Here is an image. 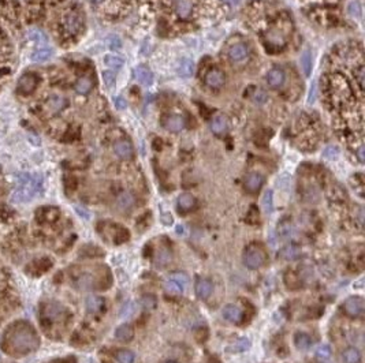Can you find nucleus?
Masks as SVG:
<instances>
[{
    "mask_svg": "<svg viewBox=\"0 0 365 363\" xmlns=\"http://www.w3.org/2000/svg\"><path fill=\"white\" fill-rule=\"evenodd\" d=\"M157 305V302L155 299V296L152 295H145L144 298H142V306H144V309H147V310H154L155 307Z\"/></svg>",
    "mask_w": 365,
    "mask_h": 363,
    "instance_id": "nucleus-42",
    "label": "nucleus"
},
{
    "mask_svg": "<svg viewBox=\"0 0 365 363\" xmlns=\"http://www.w3.org/2000/svg\"><path fill=\"white\" fill-rule=\"evenodd\" d=\"M342 310L345 312L346 315H349V317H352V318L363 317V314H364L365 312L364 298H363V296H359V295L349 296V298L343 302Z\"/></svg>",
    "mask_w": 365,
    "mask_h": 363,
    "instance_id": "nucleus-4",
    "label": "nucleus"
},
{
    "mask_svg": "<svg viewBox=\"0 0 365 363\" xmlns=\"http://www.w3.org/2000/svg\"><path fill=\"white\" fill-rule=\"evenodd\" d=\"M354 74H356V78L359 81L360 89H363L364 88V66L360 64L359 67H357V70H354Z\"/></svg>",
    "mask_w": 365,
    "mask_h": 363,
    "instance_id": "nucleus-48",
    "label": "nucleus"
},
{
    "mask_svg": "<svg viewBox=\"0 0 365 363\" xmlns=\"http://www.w3.org/2000/svg\"><path fill=\"white\" fill-rule=\"evenodd\" d=\"M300 254H301V248L297 244H287L279 251V257L286 261H294L300 257Z\"/></svg>",
    "mask_w": 365,
    "mask_h": 363,
    "instance_id": "nucleus-23",
    "label": "nucleus"
},
{
    "mask_svg": "<svg viewBox=\"0 0 365 363\" xmlns=\"http://www.w3.org/2000/svg\"><path fill=\"white\" fill-rule=\"evenodd\" d=\"M134 354L129 350H119L116 352V361L119 363H134Z\"/></svg>",
    "mask_w": 365,
    "mask_h": 363,
    "instance_id": "nucleus-37",
    "label": "nucleus"
},
{
    "mask_svg": "<svg viewBox=\"0 0 365 363\" xmlns=\"http://www.w3.org/2000/svg\"><path fill=\"white\" fill-rule=\"evenodd\" d=\"M37 216L41 221H55L59 217V210L56 208H45V209H40Z\"/></svg>",
    "mask_w": 365,
    "mask_h": 363,
    "instance_id": "nucleus-30",
    "label": "nucleus"
},
{
    "mask_svg": "<svg viewBox=\"0 0 365 363\" xmlns=\"http://www.w3.org/2000/svg\"><path fill=\"white\" fill-rule=\"evenodd\" d=\"M86 310L88 313H92V314H96V313L102 312L103 309H104V305H105V302L103 298L100 296H89L88 299H86Z\"/></svg>",
    "mask_w": 365,
    "mask_h": 363,
    "instance_id": "nucleus-26",
    "label": "nucleus"
},
{
    "mask_svg": "<svg viewBox=\"0 0 365 363\" xmlns=\"http://www.w3.org/2000/svg\"><path fill=\"white\" fill-rule=\"evenodd\" d=\"M316 92H317V85H316V82H313L311 85L309 95H308V104H313L314 100H316Z\"/></svg>",
    "mask_w": 365,
    "mask_h": 363,
    "instance_id": "nucleus-51",
    "label": "nucleus"
},
{
    "mask_svg": "<svg viewBox=\"0 0 365 363\" xmlns=\"http://www.w3.org/2000/svg\"><path fill=\"white\" fill-rule=\"evenodd\" d=\"M134 75L137 78V81L144 85V86H151L154 83V73L148 69L147 66H138L135 67Z\"/></svg>",
    "mask_w": 365,
    "mask_h": 363,
    "instance_id": "nucleus-15",
    "label": "nucleus"
},
{
    "mask_svg": "<svg viewBox=\"0 0 365 363\" xmlns=\"http://www.w3.org/2000/svg\"><path fill=\"white\" fill-rule=\"evenodd\" d=\"M167 363H175V362H167Z\"/></svg>",
    "mask_w": 365,
    "mask_h": 363,
    "instance_id": "nucleus-57",
    "label": "nucleus"
},
{
    "mask_svg": "<svg viewBox=\"0 0 365 363\" xmlns=\"http://www.w3.org/2000/svg\"><path fill=\"white\" fill-rule=\"evenodd\" d=\"M107 43H108V47L111 49H119L122 47V40L116 34H112L107 38Z\"/></svg>",
    "mask_w": 365,
    "mask_h": 363,
    "instance_id": "nucleus-44",
    "label": "nucleus"
},
{
    "mask_svg": "<svg viewBox=\"0 0 365 363\" xmlns=\"http://www.w3.org/2000/svg\"><path fill=\"white\" fill-rule=\"evenodd\" d=\"M37 82H39V79L34 74H25V75L21 76L20 81H18V92L24 96L30 95L36 89Z\"/></svg>",
    "mask_w": 365,
    "mask_h": 363,
    "instance_id": "nucleus-6",
    "label": "nucleus"
},
{
    "mask_svg": "<svg viewBox=\"0 0 365 363\" xmlns=\"http://www.w3.org/2000/svg\"><path fill=\"white\" fill-rule=\"evenodd\" d=\"M312 343H313L312 338H311L308 333H305V332H297L294 335V344L295 347H297V350L300 351L309 350V348L312 347Z\"/></svg>",
    "mask_w": 365,
    "mask_h": 363,
    "instance_id": "nucleus-22",
    "label": "nucleus"
},
{
    "mask_svg": "<svg viewBox=\"0 0 365 363\" xmlns=\"http://www.w3.org/2000/svg\"><path fill=\"white\" fill-rule=\"evenodd\" d=\"M320 363H327V362H324V361H320Z\"/></svg>",
    "mask_w": 365,
    "mask_h": 363,
    "instance_id": "nucleus-56",
    "label": "nucleus"
},
{
    "mask_svg": "<svg viewBox=\"0 0 365 363\" xmlns=\"http://www.w3.org/2000/svg\"><path fill=\"white\" fill-rule=\"evenodd\" d=\"M357 156H359L360 161L363 163V161H364V146H363V145L359 147V150H357Z\"/></svg>",
    "mask_w": 365,
    "mask_h": 363,
    "instance_id": "nucleus-54",
    "label": "nucleus"
},
{
    "mask_svg": "<svg viewBox=\"0 0 365 363\" xmlns=\"http://www.w3.org/2000/svg\"><path fill=\"white\" fill-rule=\"evenodd\" d=\"M161 220H163V223L166 224V225H171L173 224V217H171V215H163Z\"/></svg>",
    "mask_w": 365,
    "mask_h": 363,
    "instance_id": "nucleus-53",
    "label": "nucleus"
},
{
    "mask_svg": "<svg viewBox=\"0 0 365 363\" xmlns=\"http://www.w3.org/2000/svg\"><path fill=\"white\" fill-rule=\"evenodd\" d=\"M204 81L207 86H209L212 89H219L226 82V76H224V74L220 70L212 69V70H209L205 74Z\"/></svg>",
    "mask_w": 365,
    "mask_h": 363,
    "instance_id": "nucleus-9",
    "label": "nucleus"
},
{
    "mask_svg": "<svg viewBox=\"0 0 365 363\" xmlns=\"http://www.w3.org/2000/svg\"><path fill=\"white\" fill-rule=\"evenodd\" d=\"M163 126L171 133H180L185 127V119L180 115H167L163 119Z\"/></svg>",
    "mask_w": 365,
    "mask_h": 363,
    "instance_id": "nucleus-10",
    "label": "nucleus"
},
{
    "mask_svg": "<svg viewBox=\"0 0 365 363\" xmlns=\"http://www.w3.org/2000/svg\"><path fill=\"white\" fill-rule=\"evenodd\" d=\"M4 348L8 354L14 355H26L39 345V338L33 329L26 324H17L10 328L4 336Z\"/></svg>",
    "mask_w": 365,
    "mask_h": 363,
    "instance_id": "nucleus-1",
    "label": "nucleus"
},
{
    "mask_svg": "<svg viewBox=\"0 0 365 363\" xmlns=\"http://www.w3.org/2000/svg\"><path fill=\"white\" fill-rule=\"evenodd\" d=\"M246 221L250 224H255L259 221V210L255 206H250L249 213H248V216H246Z\"/></svg>",
    "mask_w": 365,
    "mask_h": 363,
    "instance_id": "nucleus-46",
    "label": "nucleus"
},
{
    "mask_svg": "<svg viewBox=\"0 0 365 363\" xmlns=\"http://www.w3.org/2000/svg\"><path fill=\"white\" fill-rule=\"evenodd\" d=\"M209 336V332L207 328H197L196 332H194V339L199 341V343H204L205 340Z\"/></svg>",
    "mask_w": 365,
    "mask_h": 363,
    "instance_id": "nucleus-43",
    "label": "nucleus"
},
{
    "mask_svg": "<svg viewBox=\"0 0 365 363\" xmlns=\"http://www.w3.org/2000/svg\"><path fill=\"white\" fill-rule=\"evenodd\" d=\"M212 290H213V286H212V281L205 279V277H199L196 280V284H194V291H196V295L200 299H207L209 298L212 293Z\"/></svg>",
    "mask_w": 365,
    "mask_h": 363,
    "instance_id": "nucleus-12",
    "label": "nucleus"
},
{
    "mask_svg": "<svg viewBox=\"0 0 365 363\" xmlns=\"http://www.w3.org/2000/svg\"><path fill=\"white\" fill-rule=\"evenodd\" d=\"M164 288H166V291L167 292H170V293H173V295H181V293L183 292V287L180 286L177 281H174L173 279H170V280H167L166 283H164Z\"/></svg>",
    "mask_w": 365,
    "mask_h": 363,
    "instance_id": "nucleus-38",
    "label": "nucleus"
},
{
    "mask_svg": "<svg viewBox=\"0 0 365 363\" xmlns=\"http://www.w3.org/2000/svg\"><path fill=\"white\" fill-rule=\"evenodd\" d=\"M267 83L272 89H278L285 83V73L281 69H272L267 74Z\"/></svg>",
    "mask_w": 365,
    "mask_h": 363,
    "instance_id": "nucleus-16",
    "label": "nucleus"
},
{
    "mask_svg": "<svg viewBox=\"0 0 365 363\" xmlns=\"http://www.w3.org/2000/svg\"><path fill=\"white\" fill-rule=\"evenodd\" d=\"M267 100H268V96L264 90H257L256 93L253 95V101L256 104H264Z\"/></svg>",
    "mask_w": 365,
    "mask_h": 363,
    "instance_id": "nucleus-47",
    "label": "nucleus"
},
{
    "mask_svg": "<svg viewBox=\"0 0 365 363\" xmlns=\"http://www.w3.org/2000/svg\"><path fill=\"white\" fill-rule=\"evenodd\" d=\"M29 37L32 38L34 43H43L45 41V36L39 30H33V32L29 33Z\"/></svg>",
    "mask_w": 365,
    "mask_h": 363,
    "instance_id": "nucleus-50",
    "label": "nucleus"
},
{
    "mask_svg": "<svg viewBox=\"0 0 365 363\" xmlns=\"http://www.w3.org/2000/svg\"><path fill=\"white\" fill-rule=\"evenodd\" d=\"M43 322L47 324H55V322H62L66 315L64 307L62 305H59L56 302H50L43 307Z\"/></svg>",
    "mask_w": 365,
    "mask_h": 363,
    "instance_id": "nucleus-5",
    "label": "nucleus"
},
{
    "mask_svg": "<svg viewBox=\"0 0 365 363\" xmlns=\"http://www.w3.org/2000/svg\"><path fill=\"white\" fill-rule=\"evenodd\" d=\"M67 105V101L60 96H52L47 100V109L51 114H59L60 111H63Z\"/></svg>",
    "mask_w": 365,
    "mask_h": 363,
    "instance_id": "nucleus-21",
    "label": "nucleus"
},
{
    "mask_svg": "<svg viewBox=\"0 0 365 363\" xmlns=\"http://www.w3.org/2000/svg\"><path fill=\"white\" fill-rule=\"evenodd\" d=\"M211 130L212 133L216 134V135H223L229 130V121H227V119L224 116H216L211 121Z\"/></svg>",
    "mask_w": 365,
    "mask_h": 363,
    "instance_id": "nucleus-24",
    "label": "nucleus"
},
{
    "mask_svg": "<svg viewBox=\"0 0 365 363\" xmlns=\"http://www.w3.org/2000/svg\"><path fill=\"white\" fill-rule=\"evenodd\" d=\"M103 81H104L107 88H111V86L115 83V74H114V71L111 70L103 71Z\"/></svg>",
    "mask_w": 365,
    "mask_h": 363,
    "instance_id": "nucleus-41",
    "label": "nucleus"
},
{
    "mask_svg": "<svg viewBox=\"0 0 365 363\" xmlns=\"http://www.w3.org/2000/svg\"><path fill=\"white\" fill-rule=\"evenodd\" d=\"M104 63L107 64L108 67H111V69H121L123 63H125V60L121 56H118V55H107V56L104 57Z\"/></svg>",
    "mask_w": 365,
    "mask_h": 363,
    "instance_id": "nucleus-36",
    "label": "nucleus"
},
{
    "mask_svg": "<svg viewBox=\"0 0 365 363\" xmlns=\"http://www.w3.org/2000/svg\"><path fill=\"white\" fill-rule=\"evenodd\" d=\"M115 338L119 341L123 343H129L134 338V328L130 324H122L121 326H118L115 331Z\"/></svg>",
    "mask_w": 365,
    "mask_h": 363,
    "instance_id": "nucleus-18",
    "label": "nucleus"
},
{
    "mask_svg": "<svg viewBox=\"0 0 365 363\" xmlns=\"http://www.w3.org/2000/svg\"><path fill=\"white\" fill-rule=\"evenodd\" d=\"M267 260V254L264 251L263 246L259 243H250L243 250L242 261L248 269H259L264 265Z\"/></svg>",
    "mask_w": 365,
    "mask_h": 363,
    "instance_id": "nucleus-3",
    "label": "nucleus"
},
{
    "mask_svg": "<svg viewBox=\"0 0 365 363\" xmlns=\"http://www.w3.org/2000/svg\"><path fill=\"white\" fill-rule=\"evenodd\" d=\"M222 1L226 3V4H229V6H237V4L241 3V0H222Z\"/></svg>",
    "mask_w": 365,
    "mask_h": 363,
    "instance_id": "nucleus-55",
    "label": "nucleus"
},
{
    "mask_svg": "<svg viewBox=\"0 0 365 363\" xmlns=\"http://www.w3.org/2000/svg\"><path fill=\"white\" fill-rule=\"evenodd\" d=\"M316 357L320 361H327L328 358L331 357V347L328 344H321L316 348Z\"/></svg>",
    "mask_w": 365,
    "mask_h": 363,
    "instance_id": "nucleus-39",
    "label": "nucleus"
},
{
    "mask_svg": "<svg viewBox=\"0 0 365 363\" xmlns=\"http://www.w3.org/2000/svg\"><path fill=\"white\" fill-rule=\"evenodd\" d=\"M276 229H278V234L283 239H291L295 234V229L293 227V224L288 223V221H282V223L278 225Z\"/></svg>",
    "mask_w": 365,
    "mask_h": 363,
    "instance_id": "nucleus-29",
    "label": "nucleus"
},
{
    "mask_svg": "<svg viewBox=\"0 0 365 363\" xmlns=\"http://www.w3.org/2000/svg\"><path fill=\"white\" fill-rule=\"evenodd\" d=\"M114 102H115V107L118 109H125L128 107V102L125 101V98H122V97H116Z\"/></svg>",
    "mask_w": 365,
    "mask_h": 363,
    "instance_id": "nucleus-52",
    "label": "nucleus"
},
{
    "mask_svg": "<svg viewBox=\"0 0 365 363\" xmlns=\"http://www.w3.org/2000/svg\"><path fill=\"white\" fill-rule=\"evenodd\" d=\"M174 11L181 19H189L193 13V3L190 0H175Z\"/></svg>",
    "mask_w": 365,
    "mask_h": 363,
    "instance_id": "nucleus-14",
    "label": "nucleus"
},
{
    "mask_svg": "<svg viewBox=\"0 0 365 363\" xmlns=\"http://www.w3.org/2000/svg\"><path fill=\"white\" fill-rule=\"evenodd\" d=\"M173 260V254L167 247H161L157 250V253L155 254V264L157 266H166L168 262Z\"/></svg>",
    "mask_w": 365,
    "mask_h": 363,
    "instance_id": "nucleus-27",
    "label": "nucleus"
},
{
    "mask_svg": "<svg viewBox=\"0 0 365 363\" xmlns=\"http://www.w3.org/2000/svg\"><path fill=\"white\" fill-rule=\"evenodd\" d=\"M261 204H263L264 210L267 213H272V210H274V194H272V190H267L264 193Z\"/></svg>",
    "mask_w": 365,
    "mask_h": 363,
    "instance_id": "nucleus-33",
    "label": "nucleus"
},
{
    "mask_svg": "<svg viewBox=\"0 0 365 363\" xmlns=\"http://www.w3.org/2000/svg\"><path fill=\"white\" fill-rule=\"evenodd\" d=\"M324 157L328 160H334L338 157V154H339V150H338V147L335 146H328L324 149Z\"/></svg>",
    "mask_w": 365,
    "mask_h": 363,
    "instance_id": "nucleus-45",
    "label": "nucleus"
},
{
    "mask_svg": "<svg viewBox=\"0 0 365 363\" xmlns=\"http://www.w3.org/2000/svg\"><path fill=\"white\" fill-rule=\"evenodd\" d=\"M135 204V198L134 195L130 193V191H125L122 193L121 195L116 199V205H118V209L121 212H129L131 209Z\"/></svg>",
    "mask_w": 365,
    "mask_h": 363,
    "instance_id": "nucleus-17",
    "label": "nucleus"
},
{
    "mask_svg": "<svg viewBox=\"0 0 365 363\" xmlns=\"http://www.w3.org/2000/svg\"><path fill=\"white\" fill-rule=\"evenodd\" d=\"M223 317L229 322H234V324H238L241 318H242V312H241V309L235 305H226L223 307Z\"/></svg>",
    "mask_w": 365,
    "mask_h": 363,
    "instance_id": "nucleus-19",
    "label": "nucleus"
},
{
    "mask_svg": "<svg viewBox=\"0 0 365 363\" xmlns=\"http://www.w3.org/2000/svg\"><path fill=\"white\" fill-rule=\"evenodd\" d=\"M178 73L180 75L185 76H192L194 74V63L190 59H181L180 64H178Z\"/></svg>",
    "mask_w": 365,
    "mask_h": 363,
    "instance_id": "nucleus-28",
    "label": "nucleus"
},
{
    "mask_svg": "<svg viewBox=\"0 0 365 363\" xmlns=\"http://www.w3.org/2000/svg\"><path fill=\"white\" fill-rule=\"evenodd\" d=\"M171 279H173L174 281H177L180 286H182L183 288H186L187 287V284H189V277H187V274L183 273V272H175V273L171 274Z\"/></svg>",
    "mask_w": 365,
    "mask_h": 363,
    "instance_id": "nucleus-40",
    "label": "nucleus"
},
{
    "mask_svg": "<svg viewBox=\"0 0 365 363\" xmlns=\"http://www.w3.org/2000/svg\"><path fill=\"white\" fill-rule=\"evenodd\" d=\"M76 90L79 95H88L90 90H92V81L89 78H79L76 83Z\"/></svg>",
    "mask_w": 365,
    "mask_h": 363,
    "instance_id": "nucleus-32",
    "label": "nucleus"
},
{
    "mask_svg": "<svg viewBox=\"0 0 365 363\" xmlns=\"http://www.w3.org/2000/svg\"><path fill=\"white\" fill-rule=\"evenodd\" d=\"M301 67L305 76L311 75V73H312V55H311V52L308 51V49L304 51V53H302Z\"/></svg>",
    "mask_w": 365,
    "mask_h": 363,
    "instance_id": "nucleus-31",
    "label": "nucleus"
},
{
    "mask_svg": "<svg viewBox=\"0 0 365 363\" xmlns=\"http://www.w3.org/2000/svg\"><path fill=\"white\" fill-rule=\"evenodd\" d=\"M177 206H178V210L186 213V212L192 210L196 206V198L193 197L192 194H189V193H183L177 199Z\"/></svg>",
    "mask_w": 365,
    "mask_h": 363,
    "instance_id": "nucleus-20",
    "label": "nucleus"
},
{
    "mask_svg": "<svg viewBox=\"0 0 365 363\" xmlns=\"http://www.w3.org/2000/svg\"><path fill=\"white\" fill-rule=\"evenodd\" d=\"M249 56V49L245 44L233 45L229 51V57L233 63H242Z\"/></svg>",
    "mask_w": 365,
    "mask_h": 363,
    "instance_id": "nucleus-13",
    "label": "nucleus"
},
{
    "mask_svg": "<svg viewBox=\"0 0 365 363\" xmlns=\"http://www.w3.org/2000/svg\"><path fill=\"white\" fill-rule=\"evenodd\" d=\"M41 179L33 178L29 175H24L22 182H21L18 190L14 194V201L15 202H27L30 201L34 195H37L41 191Z\"/></svg>",
    "mask_w": 365,
    "mask_h": 363,
    "instance_id": "nucleus-2",
    "label": "nucleus"
},
{
    "mask_svg": "<svg viewBox=\"0 0 365 363\" xmlns=\"http://www.w3.org/2000/svg\"><path fill=\"white\" fill-rule=\"evenodd\" d=\"M264 185V178L263 175H260L259 172H250L249 175L245 178V182H243V186H245V190L250 193V194H255L257 191L260 190Z\"/></svg>",
    "mask_w": 365,
    "mask_h": 363,
    "instance_id": "nucleus-8",
    "label": "nucleus"
},
{
    "mask_svg": "<svg viewBox=\"0 0 365 363\" xmlns=\"http://www.w3.org/2000/svg\"><path fill=\"white\" fill-rule=\"evenodd\" d=\"M81 25H82V21L77 13L71 11V13L66 14V17L63 18L64 32L67 34H76V33L79 32Z\"/></svg>",
    "mask_w": 365,
    "mask_h": 363,
    "instance_id": "nucleus-7",
    "label": "nucleus"
},
{
    "mask_svg": "<svg viewBox=\"0 0 365 363\" xmlns=\"http://www.w3.org/2000/svg\"><path fill=\"white\" fill-rule=\"evenodd\" d=\"M250 348V341L248 338H242L239 339L238 341L231 345L229 351H233V352H243V351L249 350Z\"/></svg>",
    "mask_w": 365,
    "mask_h": 363,
    "instance_id": "nucleus-35",
    "label": "nucleus"
},
{
    "mask_svg": "<svg viewBox=\"0 0 365 363\" xmlns=\"http://www.w3.org/2000/svg\"><path fill=\"white\" fill-rule=\"evenodd\" d=\"M52 56L51 48H40L32 55V60L34 62H45Z\"/></svg>",
    "mask_w": 365,
    "mask_h": 363,
    "instance_id": "nucleus-34",
    "label": "nucleus"
},
{
    "mask_svg": "<svg viewBox=\"0 0 365 363\" xmlns=\"http://www.w3.org/2000/svg\"><path fill=\"white\" fill-rule=\"evenodd\" d=\"M114 152L122 160H130L133 159V156H134L133 145L126 140L116 141L115 144H114Z\"/></svg>",
    "mask_w": 365,
    "mask_h": 363,
    "instance_id": "nucleus-11",
    "label": "nucleus"
},
{
    "mask_svg": "<svg viewBox=\"0 0 365 363\" xmlns=\"http://www.w3.org/2000/svg\"><path fill=\"white\" fill-rule=\"evenodd\" d=\"M361 352L356 347H347L342 352V361L343 363H361Z\"/></svg>",
    "mask_w": 365,
    "mask_h": 363,
    "instance_id": "nucleus-25",
    "label": "nucleus"
},
{
    "mask_svg": "<svg viewBox=\"0 0 365 363\" xmlns=\"http://www.w3.org/2000/svg\"><path fill=\"white\" fill-rule=\"evenodd\" d=\"M349 13L354 15V17H360L361 15V6H360L359 1H352L349 4Z\"/></svg>",
    "mask_w": 365,
    "mask_h": 363,
    "instance_id": "nucleus-49",
    "label": "nucleus"
}]
</instances>
